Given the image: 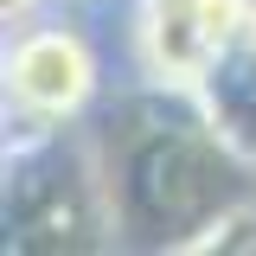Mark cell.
<instances>
[{"mask_svg": "<svg viewBox=\"0 0 256 256\" xmlns=\"http://www.w3.org/2000/svg\"><path fill=\"white\" fill-rule=\"evenodd\" d=\"M13 6H32V0H6V13H13Z\"/></svg>", "mask_w": 256, "mask_h": 256, "instance_id": "2", "label": "cell"}, {"mask_svg": "<svg viewBox=\"0 0 256 256\" xmlns=\"http://www.w3.org/2000/svg\"><path fill=\"white\" fill-rule=\"evenodd\" d=\"M96 84L102 58L90 32L70 20H32V6H20V26L6 38V122H20L26 134H52L90 109Z\"/></svg>", "mask_w": 256, "mask_h": 256, "instance_id": "1", "label": "cell"}]
</instances>
